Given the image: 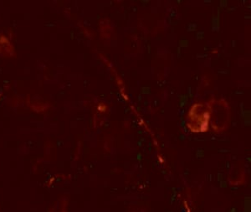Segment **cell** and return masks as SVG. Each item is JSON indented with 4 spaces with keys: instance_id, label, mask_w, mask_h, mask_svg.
<instances>
[{
    "instance_id": "cell-1",
    "label": "cell",
    "mask_w": 251,
    "mask_h": 212,
    "mask_svg": "<svg viewBox=\"0 0 251 212\" xmlns=\"http://www.w3.org/2000/svg\"><path fill=\"white\" fill-rule=\"evenodd\" d=\"M68 201L66 199H60L55 201L49 209L48 212H67Z\"/></svg>"
},
{
    "instance_id": "cell-2",
    "label": "cell",
    "mask_w": 251,
    "mask_h": 212,
    "mask_svg": "<svg viewBox=\"0 0 251 212\" xmlns=\"http://www.w3.org/2000/svg\"><path fill=\"white\" fill-rule=\"evenodd\" d=\"M0 212H2V211H1V210H0Z\"/></svg>"
}]
</instances>
